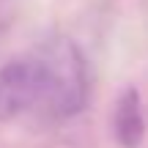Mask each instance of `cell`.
<instances>
[{"label": "cell", "mask_w": 148, "mask_h": 148, "mask_svg": "<svg viewBox=\"0 0 148 148\" xmlns=\"http://www.w3.org/2000/svg\"><path fill=\"white\" fill-rule=\"evenodd\" d=\"M88 101V66L69 38H52L0 66V121H63Z\"/></svg>", "instance_id": "1"}, {"label": "cell", "mask_w": 148, "mask_h": 148, "mask_svg": "<svg viewBox=\"0 0 148 148\" xmlns=\"http://www.w3.org/2000/svg\"><path fill=\"white\" fill-rule=\"evenodd\" d=\"M112 134L121 148H137L145 137V115H143V101L134 88H126L115 101L112 112Z\"/></svg>", "instance_id": "2"}]
</instances>
